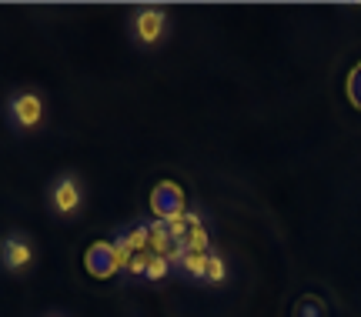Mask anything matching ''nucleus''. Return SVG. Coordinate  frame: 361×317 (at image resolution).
I'll return each instance as SVG.
<instances>
[{
    "label": "nucleus",
    "instance_id": "1",
    "mask_svg": "<svg viewBox=\"0 0 361 317\" xmlns=\"http://www.w3.org/2000/svg\"><path fill=\"white\" fill-rule=\"evenodd\" d=\"M4 114L11 120V130L17 134H34L40 124H44V114H47V104L37 90H13L7 97V107Z\"/></svg>",
    "mask_w": 361,
    "mask_h": 317
},
{
    "label": "nucleus",
    "instance_id": "2",
    "mask_svg": "<svg viewBox=\"0 0 361 317\" xmlns=\"http://www.w3.org/2000/svg\"><path fill=\"white\" fill-rule=\"evenodd\" d=\"M168 27L171 17L164 7H137L128 20V34L141 51H151V47H161V40L168 37Z\"/></svg>",
    "mask_w": 361,
    "mask_h": 317
},
{
    "label": "nucleus",
    "instance_id": "3",
    "mask_svg": "<svg viewBox=\"0 0 361 317\" xmlns=\"http://www.w3.org/2000/svg\"><path fill=\"white\" fill-rule=\"evenodd\" d=\"M47 204L57 217H74L84 204V187H80L78 174H61V178L51 184V194H47Z\"/></svg>",
    "mask_w": 361,
    "mask_h": 317
},
{
    "label": "nucleus",
    "instance_id": "4",
    "mask_svg": "<svg viewBox=\"0 0 361 317\" xmlns=\"http://www.w3.org/2000/svg\"><path fill=\"white\" fill-rule=\"evenodd\" d=\"M151 211L154 220H168V217H184L188 214V201H184V190L174 180H157L151 190Z\"/></svg>",
    "mask_w": 361,
    "mask_h": 317
},
{
    "label": "nucleus",
    "instance_id": "5",
    "mask_svg": "<svg viewBox=\"0 0 361 317\" xmlns=\"http://www.w3.org/2000/svg\"><path fill=\"white\" fill-rule=\"evenodd\" d=\"M0 264L7 267L11 274H20V271L34 264V247H30L24 234H11V237L0 241Z\"/></svg>",
    "mask_w": 361,
    "mask_h": 317
},
{
    "label": "nucleus",
    "instance_id": "6",
    "mask_svg": "<svg viewBox=\"0 0 361 317\" xmlns=\"http://www.w3.org/2000/svg\"><path fill=\"white\" fill-rule=\"evenodd\" d=\"M87 274L90 278H101V280H111L121 271L114 261V247H111V241H97V244H90V251H87Z\"/></svg>",
    "mask_w": 361,
    "mask_h": 317
},
{
    "label": "nucleus",
    "instance_id": "7",
    "mask_svg": "<svg viewBox=\"0 0 361 317\" xmlns=\"http://www.w3.org/2000/svg\"><path fill=\"white\" fill-rule=\"evenodd\" d=\"M184 224H188V234H184V251H197V254L214 251V244H211V230H207V220H204L201 211H188Z\"/></svg>",
    "mask_w": 361,
    "mask_h": 317
},
{
    "label": "nucleus",
    "instance_id": "8",
    "mask_svg": "<svg viewBox=\"0 0 361 317\" xmlns=\"http://www.w3.org/2000/svg\"><path fill=\"white\" fill-rule=\"evenodd\" d=\"M171 247H174V241L168 237V224L164 220H147V251L154 257H164Z\"/></svg>",
    "mask_w": 361,
    "mask_h": 317
},
{
    "label": "nucleus",
    "instance_id": "9",
    "mask_svg": "<svg viewBox=\"0 0 361 317\" xmlns=\"http://www.w3.org/2000/svg\"><path fill=\"white\" fill-rule=\"evenodd\" d=\"M191 280H207V254H197V251H184L180 257V267Z\"/></svg>",
    "mask_w": 361,
    "mask_h": 317
},
{
    "label": "nucleus",
    "instance_id": "10",
    "mask_svg": "<svg viewBox=\"0 0 361 317\" xmlns=\"http://www.w3.org/2000/svg\"><path fill=\"white\" fill-rule=\"evenodd\" d=\"M207 280L221 287L224 280H228V264H224V257L218 251H207Z\"/></svg>",
    "mask_w": 361,
    "mask_h": 317
},
{
    "label": "nucleus",
    "instance_id": "11",
    "mask_svg": "<svg viewBox=\"0 0 361 317\" xmlns=\"http://www.w3.org/2000/svg\"><path fill=\"white\" fill-rule=\"evenodd\" d=\"M128 230V244H130V251L134 254H144L147 251V220H134L130 228H124ZM151 254V251H147Z\"/></svg>",
    "mask_w": 361,
    "mask_h": 317
},
{
    "label": "nucleus",
    "instance_id": "12",
    "mask_svg": "<svg viewBox=\"0 0 361 317\" xmlns=\"http://www.w3.org/2000/svg\"><path fill=\"white\" fill-rule=\"evenodd\" d=\"M171 271H174V267L168 264V257H151V264H147V271H144V278L151 280V284H161V280L171 278Z\"/></svg>",
    "mask_w": 361,
    "mask_h": 317
},
{
    "label": "nucleus",
    "instance_id": "13",
    "mask_svg": "<svg viewBox=\"0 0 361 317\" xmlns=\"http://www.w3.org/2000/svg\"><path fill=\"white\" fill-rule=\"evenodd\" d=\"M151 257H154V254H134V257H130L128 261V271H124V274H128V278H144V271H147V264H151Z\"/></svg>",
    "mask_w": 361,
    "mask_h": 317
},
{
    "label": "nucleus",
    "instance_id": "14",
    "mask_svg": "<svg viewBox=\"0 0 361 317\" xmlns=\"http://www.w3.org/2000/svg\"><path fill=\"white\" fill-rule=\"evenodd\" d=\"M188 217V214H184ZM184 217H168L164 224H168V237L174 244H184V234H188V224H184Z\"/></svg>",
    "mask_w": 361,
    "mask_h": 317
},
{
    "label": "nucleus",
    "instance_id": "15",
    "mask_svg": "<svg viewBox=\"0 0 361 317\" xmlns=\"http://www.w3.org/2000/svg\"><path fill=\"white\" fill-rule=\"evenodd\" d=\"M164 257H168V264H171V267H180V257H184V244H174V247H171V251L164 254Z\"/></svg>",
    "mask_w": 361,
    "mask_h": 317
}]
</instances>
